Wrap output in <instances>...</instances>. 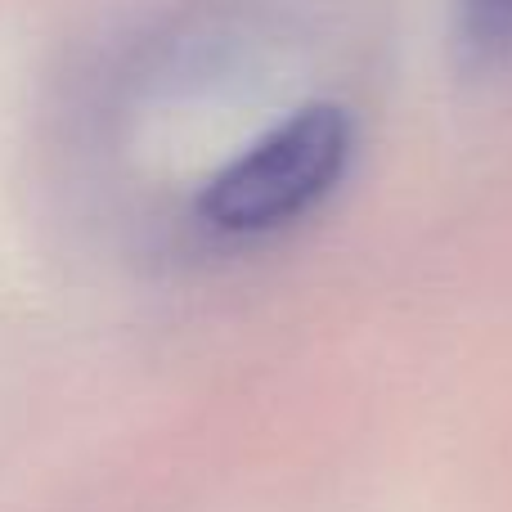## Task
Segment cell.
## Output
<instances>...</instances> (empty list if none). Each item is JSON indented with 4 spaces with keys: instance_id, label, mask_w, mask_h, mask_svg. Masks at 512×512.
Masks as SVG:
<instances>
[{
    "instance_id": "1",
    "label": "cell",
    "mask_w": 512,
    "mask_h": 512,
    "mask_svg": "<svg viewBox=\"0 0 512 512\" xmlns=\"http://www.w3.org/2000/svg\"><path fill=\"white\" fill-rule=\"evenodd\" d=\"M351 140V117L342 108H301L207 180L198 216L221 234H270L301 221L342 185Z\"/></svg>"
},
{
    "instance_id": "2",
    "label": "cell",
    "mask_w": 512,
    "mask_h": 512,
    "mask_svg": "<svg viewBox=\"0 0 512 512\" xmlns=\"http://www.w3.org/2000/svg\"><path fill=\"white\" fill-rule=\"evenodd\" d=\"M454 59L468 72L512 68V0H454Z\"/></svg>"
}]
</instances>
